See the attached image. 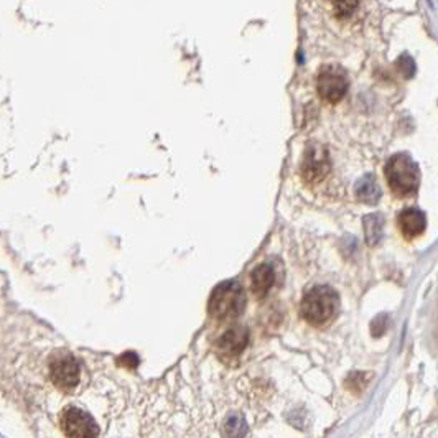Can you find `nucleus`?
<instances>
[{"label":"nucleus","mask_w":438,"mask_h":438,"mask_svg":"<svg viewBox=\"0 0 438 438\" xmlns=\"http://www.w3.org/2000/svg\"><path fill=\"white\" fill-rule=\"evenodd\" d=\"M339 311V295L330 285H316L308 290L300 303V316L308 325L326 326L336 318Z\"/></svg>","instance_id":"1"},{"label":"nucleus","mask_w":438,"mask_h":438,"mask_svg":"<svg viewBox=\"0 0 438 438\" xmlns=\"http://www.w3.org/2000/svg\"><path fill=\"white\" fill-rule=\"evenodd\" d=\"M386 173L389 188L392 193L400 196H410L419 190L420 185V170L419 165L409 154H396L387 160Z\"/></svg>","instance_id":"2"},{"label":"nucleus","mask_w":438,"mask_h":438,"mask_svg":"<svg viewBox=\"0 0 438 438\" xmlns=\"http://www.w3.org/2000/svg\"><path fill=\"white\" fill-rule=\"evenodd\" d=\"M245 293L236 280L225 282L213 290L209 298V315L218 321H234L243 315Z\"/></svg>","instance_id":"3"},{"label":"nucleus","mask_w":438,"mask_h":438,"mask_svg":"<svg viewBox=\"0 0 438 438\" xmlns=\"http://www.w3.org/2000/svg\"><path fill=\"white\" fill-rule=\"evenodd\" d=\"M79 378H81V366L71 352L60 351L51 357L50 379L58 391L66 394L73 392L78 387Z\"/></svg>","instance_id":"4"},{"label":"nucleus","mask_w":438,"mask_h":438,"mask_svg":"<svg viewBox=\"0 0 438 438\" xmlns=\"http://www.w3.org/2000/svg\"><path fill=\"white\" fill-rule=\"evenodd\" d=\"M348 74L341 66L325 65L316 76V91L330 104H336L348 92Z\"/></svg>","instance_id":"5"},{"label":"nucleus","mask_w":438,"mask_h":438,"mask_svg":"<svg viewBox=\"0 0 438 438\" xmlns=\"http://www.w3.org/2000/svg\"><path fill=\"white\" fill-rule=\"evenodd\" d=\"M302 178L307 185L316 186L332 172V162H330L328 150L323 145H310L305 150L302 159Z\"/></svg>","instance_id":"6"},{"label":"nucleus","mask_w":438,"mask_h":438,"mask_svg":"<svg viewBox=\"0 0 438 438\" xmlns=\"http://www.w3.org/2000/svg\"><path fill=\"white\" fill-rule=\"evenodd\" d=\"M60 427L65 435L74 438H92L99 435L96 420L74 405L66 407L60 414Z\"/></svg>","instance_id":"7"},{"label":"nucleus","mask_w":438,"mask_h":438,"mask_svg":"<svg viewBox=\"0 0 438 438\" xmlns=\"http://www.w3.org/2000/svg\"><path fill=\"white\" fill-rule=\"evenodd\" d=\"M249 344V332L245 326H231L216 341V355L222 361H236Z\"/></svg>","instance_id":"8"},{"label":"nucleus","mask_w":438,"mask_h":438,"mask_svg":"<svg viewBox=\"0 0 438 438\" xmlns=\"http://www.w3.org/2000/svg\"><path fill=\"white\" fill-rule=\"evenodd\" d=\"M275 284V270L270 263H259L250 272V292L256 298H263Z\"/></svg>","instance_id":"9"},{"label":"nucleus","mask_w":438,"mask_h":438,"mask_svg":"<svg viewBox=\"0 0 438 438\" xmlns=\"http://www.w3.org/2000/svg\"><path fill=\"white\" fill-rule=\"evenodd\" d=\"M399 227L405 239L419 238L427 227L425 214L419 209L407 208L399 214Z\"/></svg>","instance_id":"10"},{"label":"nucleus","mask_w":438,"mask_h":438,"mask_svg":"<svg viewBox=\"0 0 438 438\" xmlns=\"http://www.w3.org/2000/svg\"><path fill=\"white\" fill-rule=\"evenodd\" d=\"M355 195L356 200L363 204H375L381 200V188L375 181L374 175H364L363 178L356 181L355 185Z\"/></svg>","instance_id":"11"},{"label":"nucleus","mask_w":438,"mask_h":438,"mask_svg":"<svg viewBox=\"0 0 438 438\" xmlns=\"http://www.w3.org/2000/svg\"><path fill=\"white\" fill-rule=\"evenodd\" d=\"M364 236L368 245H375L381 243L384 234V218L382 214L374 213L364 216Z\"/></svg>","instance_id":"12"},{"label":"nucleus","mask_w":438,"mask_h":438,"mask_svg":"<svg viewBox=\"0 0 438 438\" xmlns=\"http://www.w3.org/2000/svg\"><path fill=\"white\" fill-rule=\"evenodd\" d=\"M338 19H348L356 12L359 0H330Z\"/></svg>","instance_id":"13"},{"label":"nucleus","mask_w":438,"mask_h":438,"mask_svg":"<svg viewBox=\"0 0 438 438\" xmlns=\"http://www.w3.org/2000/svg\"><path fill=\"white\" fill-rule=\"evenodd\" d=\"M396 66L405 79H410L415 74V63L409 55H402L399 60H397Z\"/></svg>","instance_id":"14"}]
</instances>
